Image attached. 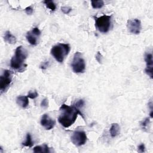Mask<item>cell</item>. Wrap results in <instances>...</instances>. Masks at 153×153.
<instances>
[{
  "label": "cell",
  "instance_id": "1",
  "mask_svg": "<svg viewBox=\"0 0 153 153\" xmlns=\"http://www.w3.org/2000/svg\"><path fill=\"white\" fill-rule=\"evenodd\" d=\"M78 114L82 116L79 109L77 108L74 105L68 106L63 104L60 108V115L58 117V121L62 126L68 128L75 123ZM82 117L84 118L83 116Z\"/></svg>",
  "mask_w": 153,
  "mask_h": 153
},
{
  "label": "cell",
  "instance_id": "2",
  "mask_svg": "<svg viewBox=\"0 0 153 153\" xmlns=\"http://www.w3.org/2000/svg\"><path fill=\"white\" fill-rule=\"evenodd\" d=\"M27 51L22 45L16 48L14 55L10 60V66L14 70L22 72L25 71L27 65L25 63L27 57Z\"/></svg>",
  "mask_w": 153,
  "mask_h": 153
},
{
  "label": "cell",
  "instance_id": "3",
  "mask_svg": "<svg viewBox=\"0 0 153 153\" xmlns=\"http://www.w3.org/2000/svg\"><path fill=\"white\" fill-rule=\"evenodd\" d=\"M70 46L68 44L59 43L51 49V54L59 63H62L70 51Z\"/></svg>",
  "mask_w": 153,
  "mask_h": 153
},
{
  "label": "cell",
  "instance_id": "4",
  "mask_svg": "<svg viewBox=\"0 0 153 153\" xmlns=\"http://www.w3.org/2000/svg\"><path fill=\"white\" fill-rule=\"evenodd\" d=\"M111 16L103 15L99 17H94L95 26L102 33H106L109 31L111 23Z\"/></svg>",
  "mask_w": 153,
  "mask_h": 153
},
{
  "label": "cell",
  "instance_id": "5",
  "mask_svg": "<svg viewBox=\"0 0 153 153\" xmlns=\"http://www.w3.org/2000/svg\"><path fill=\"white\" fill-rule=\"evenodd\" d=\"M71 66L72 70L75 73L79 74L84 72L85 69V63L82 54L80 52L77 51L75 53Z\"/></svg>",
  "mask_w": 153,
  "mask_h": 153
},
{
  "label": "cell",
  "instance_id": "6",
  "mask_svg": "<svg viewBox=\"0 0 153 153\" xmlns=\"http://www.w3.org/2000/svg\"><path fill=\"white\" fill-rule=\"evenodd\" d=\"M12 81V72L11 71L5 69L0 76V90L1 93L5 91L10 87Z\"/></svg>",
  "mask_w": 153,
  "mask_h": 153
},
{
  "label": "cell",
  "instance_id": "7",
  "mask_svg": "<svg viewBox=\"0 0 153 153\" xmlns=\"http://www.w3.org/2000/svg\"><path fill=\"white\" fill-rule=\"evenodd\" d=\"M87 135L85 131L82 130L75 131L71 136L72 142L76 146L84 145L87 141Z\"/></svg>",
  "mask_w": 153,
  "mask_h": 153
},
{
  "label": "cell",
  "instance_id": "8",
  "mask_svg": "<svg viewBox=\"0 0 153 153\" xmlns=\"http://www.w3.org/2000/svg\"><path fill=\"white\" fill-rule=\"evenodd\" d=\"M127 26L130 33L136 35H137L140 32L142 28L141 22L137 19L128 20Z\"/></svg>",
  "mask_w": 153,
  "mask_h": 153
},
{
  "label": "cell",
  "instance_id": "9",
  "mask_svg": "<svg viewBox=\"0 0 153 153\" xmlns=\"http://www.w3.org/2000/svg\"><path fill=\"white\" fill-rule=\"evenodd\" d=\"M41 35L40 30L37 27H35L31 31L27 33L26 38L30 45H35L37 44V38Z\"/></svg>",
  "mask_w": 153,
  "mask_h": 153
},
{
  "label": "cell",
  "instance_id": "10",
  "mask_svg": "<svg viewBox=\"0 0 153 153\" xmlns=\"http://www.w3.org/2000/svg\"><path fill=\"white\" fill-rule=\"evenodd\" d=\"M145 60L146 62V68L145 69V71L146 74L150 76L151 78H152L153 60H152V55L151 53H145Z\"/></svg>",
  "mask_w": 153,
  "mask_h": 153
},
{
  "label": "cell",
  "instance_id": "11",
  "mask_svg": "<svg viewBox=\"0 0 153 153\" xmlns=\"http://www.w3.org/2000/svg\"><path fill=\"white\" fill-rule=\"evenodd\" d=\"M41 124L46 130H51L54 127L56 121L54 120L51 118L48 114H45L41 117Z\"/></svg>",
  "mask_w": 153,
  "mask_h": 153
},
{
  "label": "cell",
  "instance_id": "12",
  "mask_svg": "<svg viewBox=\"0 0 153 153\" xmlns=\"http://www.w3.org/2000/svg\"><path fill=\"white\" fill-rule=\"evenodd\" d=\"M17 103L23 108H26L29 105V100L27 96H19L16 99Z\"/></svg>",
  "mask_w": 153,
  "mask_h": 153
},
{
  "label": "cell",
  "instance_id": "13",
  "mask_svg": "<svg viewBox=\"0 0 153 153\" xmlns=\"http://www.w3.org/2000/svg\"><path fill=\"white\" fill-rule=\"evenodd\" d=\"M109 132L111 134V136L112 137H115L117 136H118L120 132V127L119 125L117 123H113L112 124Z\"/></svg>",
  "mask_w": 153,
  "mask_h": 153
},
{
  "label": "cell",
  "instance_id": "14",
  "mask_svg": "<svg viewBox=\"0 0 153 153\" xmlns=\"http://www.w3.org/2000/svg\"><path fill=\"white\" fill-rule=\"evenodd\" d=\"M4 38L5 42H7L9 44H15L17 41L16 38L13 35H12V33L9 30H7L5 32Z\"/></svg>",
  "mask_w": 153,
  "mask_h": 153
},
{
  "label": "cell",
  "instance_id": "15",
  "mask_svg": "<svg viewBox=\"0 0 153 153\" xmlns=\"http://www.w3.org/2000/svg\"><path fill=\"white\" fill-rule=\"evenodd\" d=\"M33 151L35 153H37V152H50L49 147L46 144H44L43 145H41V146H40V145L36 146L33 148Z\"/></svg>",
  "mask_w": 153,
  "mask_h": 153
},
{
  "label": "cell",
  "instance_id": "16",
  "mask_svg": "<svg viewBox=\"0 0 153 153\" xmlns=\"http://www.w3.org/2000/svg\"><path fill=\"white\" fill-rule=\"evenodd\" d=\"M22 145L24 146H27V147H32L33 146V142L32 140V137L29 133H27L26 137V140H25V141L22 142Z\"/></svg>",
  "mask_w": 153,
  "mask_h": 153
},
{
  "label": "cell",
  "instance_id": "17",
  "mask_svg": "<svg viewBox=\"0 0 153 153\" xmlns=\"http://www.w3.org/2000/svg\"><path fill=\"white\" fill-rule=\"evenodd\" d=\"M91 6L94 9H98L101 8L104 5V2L102 0H99V1H91Z\"/></svg>",
  "mask_w": 153,
  "mask_h": 153
},
{
  "label": "cell",
  "instance_id": "18",
  "mask_svg": "<svg viewBox=\"0 0 153 153\" xmlns=\"http://www.w3.org/2000/svg\"><path fill=\"white\" fill-rule=\"evenodd\" d=\"M44 3L45 4L46 7L50 9L51 11H54L56 8V4H54V2L53 1H48V0H47V1H44Z\"/></svg>",
  "mask_w": 153,
  "mask_h": 153
},
{
  "label": "cell",
  "instance_id": "19",
  "mask_svg": "<svg viewBox=\"0 0 153 153\" xmlns=\"http://www.w3.org/2000/svg\"><path fill=\"white\" fill-rule=\"evenodd\" d=\"M149 122H150V118H146L145 119H144L140 123V126H141L143 130H146V129L147 126H148Z\"/></svg>",
  "mask_w": 153,
  "mask_h": 153
},
{
  "label": "cell",
  "instance_id": "20",
  "mask_svg": "<svg viewBox=\"0 0 153 153\" xmlns=\"http://www.w3.org/2000/svg\"><path fill=\"white\" fill-rule=\"evenodd\" d=\"M38 96V94L37 93L36 91H30L28 94H27V97L28 98H30L32 99H35L36 97H37Z\"/></svg>",
  "mask_w": 153,
  "mask_h": 153
},
{
  "label": "cell",
  "instance_id": "21",
  "mask_svg": "<svg viewBox=\"0 0 153 153\" xmlns=\"http://www.w3.org/2000/svg\"><path fill=\"white\" fill-rule=\"evenodd\" d=\"M84 102L82 99H80L79 100H78L75 104L74 105L78 109L81 108H82L84 106Z\"/></svg>",
  "mask_w": 153,
  "mask_h": 153
},
{
  "label": "cell",
  "instance_id": "22",
  "mask_svg": "<svg viewBox=\"0 0 153 153\" xmlns=\"http://www.w3.org/2000/svg\"><path fill=\"white\" fill-rule=\"evenodd\" d=\"M61 10L64 14H69L72 11V8L69 7H61Z\"/></svg>",
  "mask_w": 153,
  "mask_h": 153
},
{
  "label": "cell",
  "instance_id": "23",
  "mask_svg": "<svg viewBox=\"0 0 153 153\" xmlns=\"http://www.w3.org/2000/svg\"><path fill=\"white\" fill-rule=\"evenodd\" d=\"M48 106V101L47 99H44L41 103V106L43 108H47Z\"/></svg>",
  "mask_w": 153,
  "mask_h": 153
},
{
  "label": "cell",
  "instance_id": "24",
  "mask_svg": "<svg viewBox=\"0 0 153 153\" xmlns=\"http://www.w3.org/2000/svg\"><path fill=\"white\" fill-rule=\"evenodd\" d=\"M96 59L97 60V61L99 63H101L102 62V54H100V52H97L96 55Z\"/></svg>",
  "mask_w": 153,
  "mask_h": 153
},
{
  "label": "cell",
  "instance_id": "25",
  "mask_svg": "<svg viewBox=\"0 0 153 153\" xmlns=\"http://www.w3.org/2000/svg\"><path fill=\"white\" fill-rule=\"evenodd\" d=\"M25 12L27 14H29V15L32 14L33 13V8L30 6L27 7L25 8Z\"/></svg>",
  "mask_w": 153,
  "mask_h": 153
},
{
  "label": "cell",
  "instance_id": "26",
  "mask_svg": "<svg viewBox=\"0 0 153 153\" xmlns=\"http://www.w3.org/2000/svg\"><path fill=\"white\" fill-rule=\"evenodd\" d=\"M138 151L140 152H143L145 151V146L143 143H141L138 146Z\"/></svg>",
  "mask_w": 153,
  "mask_h": 153
}]
</instances>
